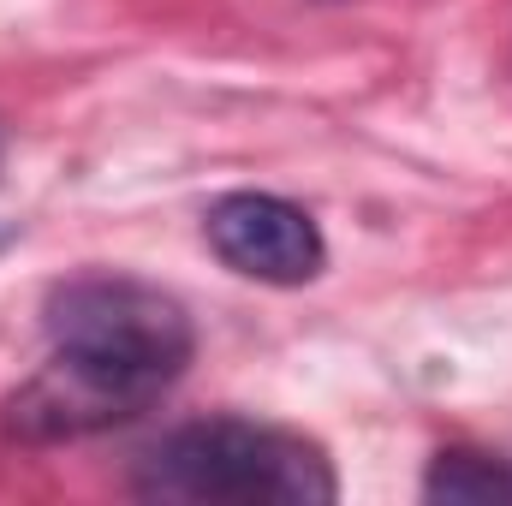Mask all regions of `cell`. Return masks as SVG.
<instances>
[{"mask_svg":"<svg viewBox=\"0 0 512 506\" xmlns=\"http://www.w3.org/2000/svg\"><path fill=\"white\" fill-rule=\"evenodd\" d=\"M137 495L191 506H328L340 483L328 453L292 429L251 417H203L143 453Z\"/></svg>","mask_w":512,"mask_h":506,"instance_id":"cell-1","label":"cell"},{"mask_svg":"<svg viewBox=\"0 0 512 506\" xmlns=\"http://www.w3.org/2000/svg\"><path fill=\"white\" fill-rule=\"evenodd\" d=\"M42 316H48L54 352L114 364L161 393L191 364V322L179 298H167L161 286L126 280V274H78L48 292Z\"/></svg>","mask_w":512,"mask_h":506,"instance_id":"cell-2","label":"cell"},{"mask_svg":"<svg viewBox=\"0 0 512 506\" xmlns=\"http://www.w3.org/2000/svg\"><path fill=\"white\" fill-rule=\"evenodd\" d=\"M209 251L221 256L233 274L262 280V286H310L328 268V239L322 227L274 197V191H233L203 215Z\"/></svg>","mask_w":512,"mask_h":506,"instance_id":"cell-3","label":"cell"},{"mask_svg":"<svg viewBox=\"0 0 512 506\" xmlns=\"http://www.w3.org/2000/svg\"><path fill=\"white\" fill-rule=\"evenodd\" d=\"M429 501H471V506H489V501H512V465L489 459V453H441L429 465V483H423Z\"/></svg>","mask_w":512,"mask_h":506,"instance_id":"cell-4","label":"cell"}]
</instances>
